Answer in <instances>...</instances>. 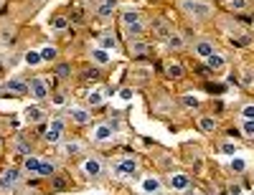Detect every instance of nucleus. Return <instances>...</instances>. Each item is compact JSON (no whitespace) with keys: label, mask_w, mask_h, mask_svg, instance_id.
I'll return each instance as SVG.
<instances>
[{"label":"nucleus","mask_w":254,"mask_h":195,"mask_svg":"<svg viewBox=\"0 0 254 195\" xmlns=\"http://www.w3.org/2000/svg\"><path fill=\"white\" fill-rule=\"evenodd\" d=\"M120 99H122V101H130V99H132V89H122V92H120Z\"/></svg>","instance_id":"58836bf2"},{"label":"nucleus","mask_w":254,"mask_h":195,"mask_svg":"<svg viewBox=\"0 0 254 195\" xmlns=\"http://www.w3.org/2000/svg\"><path fill=\"white\" fill-rule=\"evenodd\" d=\"M44 140L51 142V145H59V142L64 140V119H59V117L51 119V124H49V129H46Z\"/></svg>","instance_id":"39448f33"},{"label":"nucleus","mask_w":254,"mask_h":195,"mask_svg":"<svg viewBox=\"0 0 254 195\" xmlns=\"http://www.w3.org/2000/svg\"><path fill=\"white\" fill-rule=\"evenodd\" d=\"M221 152H224V155H237V145L224 142V145H221Z\"/></svg>","instance_id":"4c0bfd02"},{"label":"nucleus","mask_w":254,"mask_h":195,"mask_svg":"<svg viewBox=\"0 0 254 195\" xmlns=\"http://www.w3.org/2000/svg\"><path fill=\"white\" fill-rule=\"evenodd\" d=\"M165 76H171V79H181L183 76V66L178 61H168L165 63Z\"/></svg>","instance_id":"412c9836"},{"label":"nucleus","mask_w":254,"mask_h":195,"mask_svg":"<svg viewBox=\"0 0 254 195\" xmlns=\"http://www.w3.org/2000/svg\"><path fill=\"white\" fill-rule=\"evenodd\" d=\"M69 117L74 124H89L92 122V112L87 106H69Z\"/></svg>","instance_id":"6e6552de"},{"label":"nucleus","mask_w":254,"mask_h":195,"mask_svg":"<svg viewBox=\"0 0 254 195\" xmlns=\"http://www.w3.org/2000/svg\"><path fill=\"white\" fill-rule=\"evenodd\" d=\"M0 147H3V142H0Z\"/></svg>","instance_id":"a19ab883"},{"label":"nucleus","mask_w":254,"mask_h":195,"mask_svg":"<svg viewBox=\"0 0 254 195\" xmlns=\"http://www.w3.org/2000/svg\"><path fill=\"white\" fill-rule=\"evenodd\" d=\"M165 43H168V49H171V51H181V49L186 46V38H183V33H176V31H173L171 38H168Z\"/></svg>","instance_id":"aec40b11"},{"label":"nucleus","mask_w":254,"mask_h":195,"mask_svg":"<svg viewBox=\"0 0 254 195\" xmlns=\"http://www.w3.org/2000/svg\"><path fill=\"white\" fill-rule=\"evenodd\" d=\"M69 74H71V66H69V63H61V66H56V76L66 79Z\"/></svg>","instance_id":"f704fd0d"},{"label":"nucleus","mask_w":254,"mask_h":195,"mask_svg":"<svg viewBox=\"0 0 254 195\" xmlns=\"http://www.w3.org/2000/svg\"><path fill=\"white\" fill-rule=\"evenodd\" d=\"M193 53L198 56V58H208V56H214L216 51H214V43H211L208 38H198L196 43H193Z\"/></svg>","instance_id":"1a4fd4ad"},{"label":"nucleus","mask_w":254,"mask_h":195,"mask_svg":"<svg viewBox=\"0 0 254 195\" xmlns=\"http://www.w3.org/2000/svg\"><path fill=\"white\" fill-rule=\"evenodd\" d=\"M28 94H31L36 101H44V99H49V84H46V79H44V76H36V79H31V84H28Z\"/></svg>","instance_id":"f03ea898"},{"label":"nucleus","mask_w":254,"mask_h":195,"mask_svg":"<svg viewBox=\"0 0 254 195\" xmlns=\"http://www.w3.org/2000/svg\"><path fill=\"white\" fill-rule=\"evenodd\" d=\"M206 63H208V66L214 69V71H219V69H224V66H226V58H224V56H219V53H214V56H208V58H206Z\"/></svg>","instance_id":"b1692460"},{"label":"nucleus","mask_w":254,"mask_h":195,"mask_svg":"<svg viewBox=\"0 0 254 195\" xmlns=\"http://www.w3.org/2000/svg\"><path fill=\"white\" fill-rule=\"evenodd\" d=\"M242 132L247 137H254V119H242Z\"/></svg>","instance_id":"473e14b6"},{"label":"nucleus","mask_w":254,"mask_h":195,"mask_svg":"<svg viewBox=\"0 0 254 195\" xmlns=\"http://www.w3.org/2000/svg\"><path fill=\"white\" fill-rule=\"evenodd\" d=\"M23 172H26V175H38V172H41V157L26 155L23 157Z\"/></svg>","instance_id":"2eb2a0df"},{"label":"nucleus","mask_w":254,"mask_h":195,"mask_svg":"<svg viewBox=\"0 0 254 195\" xmlns=\"http://www.w3.org/2000/svg\"><path fill=\"white\" fill-rule=\"evenodd\" d=\"M160 178H153V175H147V178H142L140 180V190L145 193V195H158L160 193Z\"/></svg>","instance_id":"9d476101"},{"label":"nucleus","mask_w":254,"mask_h":195,"mask_svg":"<svg viewBox=\"0 0 254 195\" xmlns=\"http://www.w3.org/2000/svg\"><path fill=\"white\" fill-rule=\"evenodd\" d=\"M51 104H54V106H64V104H66V94H64V92L54 94V97H51Z\"/></svg>","instance_id":"c9c22d12"},{"label":"nucleus","mask_w":254,"mask_h":195,"mask_svg":"<svg viewBox=\"0 0 254 195\" xmlns=\"http://www.w3.org/2000/svg\"><path fill=\"white\" fill-rule=\"evenodd\" d=\"M56 56H59V49H56V46L41 49V58H44V61H56Z\"/></svg>","instance_id":"c85d7f7f"},{"label":"nucleus","mask_w":254,"mask_h":195,"mask_svg":"<svg viewBox=\"0 0 254 195\" xmlns=\"http://www.w3.org/2000/svg\"><path fill=\"white\" fill-rule=\"evenodd\" d=\"M66 26H69V20L64 18V15H56V18L51 20V28H54V31H64Z\"/></svg>","instance_id":"7c9ffc66"},{"label":"nucleus","mask_w":254,"mask_h":195,"mask_svg":"<svg viewBox=\"0 0 254 195\" xmlns=\"http://www.w3.org/2000/svg\"><path fill=\"white\" fill-rule=\"evenodd\" d=\"M242 119H254V104H244L242 106V112H239Z\"/></svg>","instance_id":"72a5a7b5"},{"label":"nucleus","mask_w":254,"mask_h":195,"mask_svg":"<svg viewBox=\"0 0 254 195\" xmlns=\"http://www.w3.org/2000/svg\"><path fill=\"white\" fill-rule=\"evenodd\" d=\"M188 195H201V193H188Z\"/></svg>","instance_id":"ea45409f"},{"label":"nucleus","mask_w":254,"mask_h":195,"mask_svg":"<svg viewBox=\"0 0 254 195\" xmlns=\"http://www.w3.org/2000/svg\"><path fill=\"white\" fill-rule=\"evenodd\" d=\"M181 101H183V106H188V109H198V97H193V94H183L181 97Z\"/></svg>","instance_id":"bb28decb"},{"label":"nucleus","mask_w":254,"mask_h":195,"mask_svg":"<svg viewBox=\"0 0 254 195\" xmlns=\"http://www.w3.org/2000/svg\"><path fill=\"white\" fill-rule=\"evenodd\" d=\"M244 167H247V162H244L242 157H234V160H231V170H234V172H244Z\"/></svg>","instance_id":"e433bc0d"},{"label":"nucleus","mask_w":254,"mask_h":195,"mask_svg":"<svg viewBox=\"0 0 254 195\" xmlns=\"http://www.w3.org/2000/svg\"><path fill=\"white\" fill-rule=\"evenodd\" d=\"M99 49H104V51L112 53V51L117 49V38H115L112 33H102V36H99Z\"/></svg>","instance_id":"a211bd4d"},{"label":"nucleus","mask_w":254,"mask_h":195,"mask_svg":"<svg viewBox=\"0 0 254 195\" xmlns=\"http://www.w3.org/2000/svg\"><path fill=\"white\" fill-rule=\"evenodd\" d=\"M81 172H84L87 178H99V175H102V162H99V157H84Z\"/></svg>","instance_id":"0eeeda50"},{"label":"nucleus","mask_w":254,"mask_h":195,"mask_svg":"<svg viewBox=\"0 0 254 195\" xmlns=\"http://www.w3.org/2000/svg\"><path fill=\"white\" fill-rule=\"evenodd\" d=\"M150 31H153V36H155L158 41H168V38H171V33H173V28L168 26L165 20H153Z\"/></svg>","instance_id":"f8f14e48"},{"label":"nucleus","mask_w":254,"mask_h":195,"mask_svg":"<svg viewBox=\"0 0 254 195\" xmlns=\"http://www.w3.org/2000/svg\"><path fill=\"white\" fill-rule=\"evenodd\" d=\"M168 183H171V188H173V190H178V193H186V190L190 188V178L186 175V172H173Z\"/></svg>","instance_id":"9b49d317"},{"label":"nucleus","mask_w":254,"mask_h":195,"mask_svg":"<svg viewBox=\"0 0 254 195\" xmlns=\"http://www.w3.org/2000/svg\"><path fill=\"white\" fill-rule=\"evenodd\" d=\"M181 10L190 18V20H206L214 15V5L208 0H181Z\"/></svg>","instance_id":"f257e3e1"},{"label":"nucleus","mask_w":254,"mask_h":195,"mask_svg":"<svg viewBox=\"0 0 254 195\" xmlns=\"http://www.w3.org/2000/svg\"><path fill=\"white\" fill-rule=\"evenodd\" d=\"M54 172H56V165L51 160H41V172H38L41 178H51Z\"/></svg>","instance_id":"393cba45"},{"label":"nucleus","mask_w":254,"mask_h":195,"mask_svg":"<svg viewBox=\"0 0 254 195\" xmlns=\"http://www.w3.org/2000/svg\"><path fill=\"white\" fill-rule=\"evenodd\" d=\"M89 56H92V61L97 63V66H110V63H112V53H110V51H104V49H99V46L92 49Z\"/></svg>","instance_id":"4468645a"},{"label":"nucleus","mask_w":254,"mask_h":195,"mask_svg":"<svg viewBox=\"0 0 254 195\" xmlns=\"http://www.w3.org/2000/svg\"><path fill=\"white\" fill-rule=\"evenodd\" d=\"M5 92L15 94V97H23V94H28V84L20 81V79H8L5 81Z\"/></svg>","instance_id":"ddd939ff"},{"label":"nucleus","mask_w":254,"mask_h":195,"mask_svg":"<svg viewBox=\"0 0 254 195\" xmlns=\"http://www.w3.org/2000/svg\"><path fill=\"white\" fill-rule=\"evenodd\" d=\"M89 137H92V142H110L115 137V129H112V124H97Z\"/></svg>","instance_id":"423d86ee"},{"label":"nucleus","mask_w":254,"mask_h":195,"mask_svg":"<svg viewBox=\"0 0 254 195\" xmlns=\"http://www.w3.org/2000/svg\"><path fill=\"white\" fill-rule=\"evenodd\" d=\"M18 180H20V170L15 167H8L3 175H0V193H10L18 188Z\"/></svg>","instance_id":"7ed1b4c3"},{"label":"nucleus","mask_w":254,"mask_h":195,"mask_svg":"<svg viewBox=\"0 0 254 195\" xmlns=\"http://www.w3.org/2000/svg\"><path fill=\"white\" fill-rule=\"evenodd\" d=\"M231 10H247L249 8V0H226Z\"/></svg>","instance_id":"2f4dec72"},{"label":"nucleus","mask_w":254,"mask_h":195,"mask_svg":"<svg viewBox=\"0 0 254 195\" xmlns=\"http://www.w3.org/2000/svg\"><path fill=\"white\" fill-rule=\"evenodd\" d=\"M26 63H28V66H38V63H44V58H41V51H28V53H26Z\"/></svg>","instance_id":"c756f323"},{"label":"nucleus","mask_w":254,"mask_h":195,"mask_svg":"<svg viewBox=\"0 0 254 195\" xmlns=\"http://www.w3.org/2000/svg\"><path fill=\"white\" fill-rule=\"evenodd\" d=\"M115 170H117V175H122V178H132V175H137L140 162H137V157H122Z\"/></svg>","instance_id":"20e7f679"},{"label":"nucleus","mask_w":254,"mask_h":195,"mask_svg":"<svg viewBox=\"0 0 254 195\" xmlns=\"http://www.w3.org/2000/svg\"><path fill=\"white\" fill-rule=\"evenodd\" d=\"M23 117H26V122L38 124L41 119H44V112H41L38 106H26V109H23Z\"/></svg>","instance_id":"6ab92c4d"},{"label":"nucleus","mask_w":254,"mask_h":195,"mask_svg":"<svg viewBox=\"0 0 254 195\" xmlns=\"http://www.w3.org/2000/svg\"><path fill=\"white\" fill-rule=\"evenodd\" d=\"M87 101H89V106H99V104L104 101V92H102V89H94V92H89Z\"/></svg>","instance_id":"a878e982"},{"label":"nucleus","mask_w":254,"mask_h":195,"mask_svg":"<svg viewBox=\"0 0 254 195\" xmlns=\"http://www.w3.org/2000/svg\"><path fill=\"white\" fill-rule=\"evenodd\" d=\"M147 51H150V46H147V43H142V41H130V53H132V56H145Z\"/></svg>","instance_id":"5701e85b"},{"label":"nucleus","mask_w":254,"mask_h":195,"mask_svg":"<svg viewBox=\"0 0 254 195\" xmlns=\"http://www.w3.org/2000/svg\"><path fill=\"white\" fill-rule=\"evenodd\" d=\"M61 149H64L66 155H79L81 149H84V145H81V142H66V145H64Z\"/></svg>","instance_id":"cd10ccee"},{"label":"nucleus","mask_w":254,"mask_h":195,"mask_svg":"<svg viewBox=\"0 0 254 195\" xmlns=\"http://www.w3.org/2000/svg\"><path fill=\"white\" fill-rule=\"evenodd\" d=\"M140 23H142V18H140V13H137V10H127V13H122V28L140 26Z\"/></svg>","instance_id":"f3484780"},{"label":"nucleus","mask_w":254,"mask_h":195,"mask_svg":"<svg viewBox=\"0 0 254 195\" xmlns=\"http://www.w3.org/2000/svg\"><path fill=\"white\" fill-rule=\"evenodd\" d=\"M115 8H117V0H102V5L97 8V15L99 18H107V15H112Z\"/></svg>","instance_id":"4be33fe9"},{"label":"nucleus","mask_w":254,"mask_h":195,"mask_svg":"<svg viewBox=\"0 0 254 195\" xmlns=\"http://www.w3.org/2000/svg\"><path fill=\"white\" fill-rule=\"evenodd\" d=\"M198 127H201V132L214 135L216 127H219V122H216V117H211V114H201V117H198Z\"/></svg>","instance_id":"dca6fc26"}]
</instances>
